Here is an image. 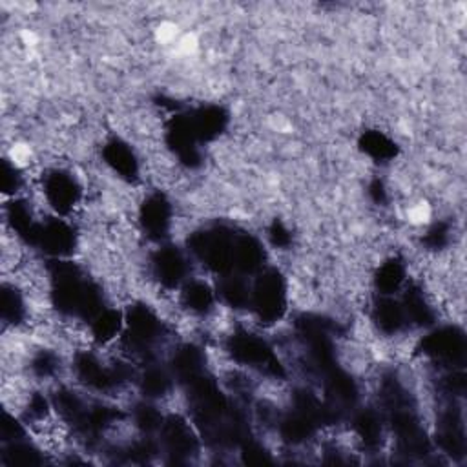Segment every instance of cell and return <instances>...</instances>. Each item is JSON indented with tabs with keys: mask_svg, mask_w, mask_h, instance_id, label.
Listing matches in <instances>:
<instances>
[{
	"mask_svg": "<svg viewBox=\"0 0 467 467\" xmlns=\"http://www.w3.org/2000/svg\"><path fill=\"white\" fill-rule=\"evenodd\" d=\"M449 241H451V225L447 221H436L434 225H431L422 239V243L429 250H442L449 245Z\"/></svg>",
	"mask_w": 467,
	"mask_h": 467,
	"instance_id": "e575fe53",
	"label": "cell"
},
{
	"mask_svg": "<svg viewBox=\"0 0 467 467\" xmlns=\"http://www.w3.org/2000/svg\"><path fill=\"white\" fill-rule=\"evenodd\" d=\"M192 128L200 139V143H210L225 134L230 123V116L227 108L219 105H201L189 112Z\"/></svg>",
	"mask_w": 467,
	"mask_h": 467,
	"instance_id": "9a60e30c",
	"label": "cell"
},
{
	"mask_svg": "<svg viewBox=\"0 0 467 467\" xmlns=\"http://www.w3.org/2000/svg\"><path fill=\"white\" fill-rule=\"evenodd\" d=\"M152 268L157 282L164 289H177L189 276V261L177 247L172 245H164L154 254Z\"/></svg>",
	"mask_w": 467,
	"mask_h": 467,
	"instance_id": "5bb4252c",
	"label": "cell"
},
{
	"mask_svg": "<svg viewBox=\"0 0 467 467\" xmlns=\"http://www.w3.org/2000/svg\"><path fill=\"white\" fill-rule=\"evenodd\" d=\"M438 444L444 453H447L453 458H460L465 454V431H463V420L456 407H447L438 424L436 433Z\"/></svg>",
	"mask_w": 467,
	"mask_h": 467,
	"instance_id": "ac0fdd59",
	"label": "cell"
},
{
	"mask_svg": "<svg viewBox=\"0 0 467 467\" xmlns=\"http://www.w3.org/2000/svg\"><path fill=\"white\" fill-rule=\"evenodd\" d=\"M358 148L377 163H389L398 157V145L380 130H367L358 139Z\"/></svg>",
	"mask_w": 467,
	"mask_h": 467,
	"instance_id": "603a6c76",
	"label": "cell"
},
{
	"mask_svg": "<svg viewBox=\"0 0 467 467\" xmlns=\"http://www.w3.org/2000/svg\"><path fill=\"white\" fill-rule=\"evenodd\" d=\"M320 427L322 422L314 415L296 406H293V409L279 422V433L289 444H304L311 440Z\"/></svg>",
	"mask_w": 467,
	"mask_h": 467,
	"instance_id": "d6986e66",
	"label": "cell"
},
{
	"mask_svg": "<svg viewBox=\"0 0 467 467\" xmlns=\"http://www.w3.org/2000/svg\"><path fill=\"white\" fill-rule=\"evenodd\" d=\"M8 221L12 225V229L15 230V234L24 239L26 243L33 245L35 241V236H37V229H39V223L33 219V214L28 207V203L24 201H14L8 205Z\"/></svg>",
	"mask_w": 467,
	"mask_h": 467,
	"instance_id": "4dcf8cb0",
	"label": "cell"
},
{
	"mask_svg": "<svg viewBox=\"0 0 467 467\" xmlns=\"http://www.w3.org/2000/svg\"><path fill=\"white\" fill-rule=\"evenodd\" d=\"M42 186L50 207L61 216L70 214L79 205L82 196L79 181L66 170L48 172L44 175Z\"/></svg>",
	"mask_w": 467,
	"mask_h": 467,
	"instance_id": "8fae6325",
	"label": "cell"
},
{
	"mask_svg": "<svg viewBox=\"0 0 467 467\" xmlns=\"http://www.w3.org/2000/svg\"><path fill=\"white\" fill-rule=\"evenodd\" d=\"M50 276L51 302L61 314L91 322L105 309V298L99 285L88 279L75 263L53 259Z\"/></svg>",
	"mask_w": 467,
	"mask_h": 467,
	"instance_id": "6da1fadb",
	"label": "cell"
},
{
	"mask_svg": "<svg viewBox=\"0 0 467 467\" xmlns=\"http://www.w3.org/2000/svg\"><path fill=\"white\" fill-rule=\"evenodd\" d=\"M75 375L77 378L98 391H110L125 384L130 377V370L125 365L108 367L91 352H79L75 356Z\"/></svg>",
	"mask_w": 467,
	"mask_h": 467,
	"instance_id": "9c48e42d",
	"label": "cell"
},
{
	"mask_svg": "<svg viewBox=\"0 0 467 467\" xmlns=\"http://www.w3.org/2000/svg\"><path fill=\"white\" fill-rule=\"evenodd\" d=\"M287 282L277 268H263L252 285L250 307L259 323L274 325L287 313Z\"/></svg>",
	"mask_w": 467,
	"mask_h": 467,
	"instance_id": "277c9868",
	"label": "cell"
},
{
	"mask_svg": "<svg viewBox=\"0 0 467 467\" xmlns=\"http://www.w3.org/2000/svg\"><path fill=\"white\" fill-rule=\"evenodd\" d=\"M164 139L168 148L177 155L181 164H184L186 168L201 166V143L192 128L189 112H175L168 119Z\"/></svg>",
	"mask_w": 467,
	"mask_h": 467,
	"instance_id": "52a82bcc",
	"label": "cell"
},
{
	"mask_svg": "<svg viewBox=\"0 0 467 467\" xmlns=\"http://www.w3.org/2000/svg\"><path fill=\"white\" fill-rule=\"evenodd\" d=\"M163 422H164V416L154 404L141 402L134 407V424L141 433L145 434L159 433Z\"/></svg>",
	"mask_w": 467,
	"mask_h": 467,
	"instance_id": "836d02e7",
	"label": "cell"
},
{
	"mask_svg": "<svg viewBox=\"0 0 467 467\" xmlns=\"http://www.w3.org/2000/svg\"><path fill=\"white\" fill-rule=\"evenodd\" d=\"M32 372L39 378H50L53 377L59 369V358L51 350H41L32 360Z\"/></svg>",
	"mask_w": 467,
	"mask_h": 467,
	"instance_id": "d590c367",
	"label": "cell"
},
{
	"mask_svg": "<svg viewBox=\"0 0 467 467\" xmlns=\"http://www.w3.org/2000/svg\"><path fill=\"white\" fill-rule=\"evenodd\" d=\"M33 247L41 248L55 259H66L73 254L77 247V234L70 223L53 218L44 223H39Z\"/></svg>",
	"mask_w": 467,
	"mask_h": 467,
	"instance_id": "7c38bea8",
	"label": "cell"
},
{
	"mask_svg": "<svg viewBox=\"0 0 467 467\" xmlns=\"http://www.w3.org/2000/svg\"><path fill=\"white\" fill-rule=\"evenodd\" d=\"M416 350L434 361L454 367L462 365L467 352V340L460 327L445 325L422 338Z\"/></svg>",
	"mask_w": 467,
	"mask_h": 467,
	"instance_id": "8992f818",
	"label": "cell"
},
{
	"mask_svg": "<svg viewBox=\"0 0 467 467\" xmlns=\"http://www.w3.org/2000/svg\"><path fill=\"white\" fill-rule=\"evenodd\" d=\"M236 232L227 225H212L196 230L189 238L191 252L200 257L212 272L227 276L234 272Z\"/></svg>",
	"mask_w": 467,
	"mask_h": 467,
	"instance_id": "3957f363",
	"label": "cell"
},
{
	"mask_svg": "<svg viewBox=\"0 0 467 467\" xmlns=\"http://www.w3.org/2000/svg\"><path fill=\"white\" fill-rule=\"evenodd\" d=\"M139 223L152 241H163L172 227V205L161 192L150 194L139 209Z\"/></svg>",
	"mask_w": 467,
	"mask_h": 467,
	"instance_id": "4fadbf2b",
	"label": "cell"
},
{
	"mask_svg": "<svg viewBox=\"0 0 467 467\" xmlns=\"http://www.w3.org/2000/svg\"><path fill=\"white\" fill-rule=\"evenodd\" d=\"M23 184V175L21 172L10 163L3 161V192L5 194H15Z\"/></svg>",
	"mask_w": 467,
	"mask_h": 467,
	"instance_id": "f35d334b",
	"label": "cell"
},
{
	"mask_svg": "<svg viewBox=\"0 0 467 467\" xmlns=\"http://www.w3.org/2000/svg\"><path fill=\"white\" fill-rule=\"evenodd\" d=\"M404 284H406V265L400 257H391L378 266L375 274V285L382 296H393L397 291L402 289Z\"/></svg>",
	"mask_w": 467,
	"mask_h": 467,
	"instance_id": "83f0119b",
	"label": "cell"
},
{
	"mask_svg": "<svg viewBox=\"0 0 467 467\" xmlns=\"http://www.w3.org/2000/svg\"><path fill=\"white\" fill-rule=\"evenodd\" d=\"M173 380L175 378L172 375V370L152 365L143 370V375L139 378V388H141V393L148 400H155V398H163L170 393Z\"/></svg>",
	"mask_w": 467,
	"mask_h": 467,
	"instance_id": "f546056e",
	"label": "cell"
},
{
	"mask_svg": "<svg viewBox=\"0 0 467 467\" xmlns=\"http://www.w3.org/2000/svg\"><path fill=\"white\" fill-rule=\"evenodd\" d=\"M268 239L274 247L287 250L293 245V232L282 219H274L268 227Z\"/></svg>",
	"mask_w": 467,
	"mask_h": 467,
	"instance_id": "74e56055",
	"label": "cell"
},
{
	"mask_svg": "<svg viewBox=\"0 0 467 467\" xmlns=\"http://www.w3.org/2000/svg\"><path fill=\"white\" fill-rule=\"evenodd\" d=\"M163 323L157 314L143 304L130 307L125 314V345L134 352H146L161 338Z\"/></svg>",
	"mask_w": 467,
	"mask_h": 467,
	"instance_id": "ba28073f",
	"label": "cell"
},
{
	"mask_svg": "<svg viewBox=\"0 0 467 467\" xmlns=\"http://www.w3.org/2000/svg\"><path fill=\"white\" fill-rule=\"evenodd\" d=\"M170 370L175 380H179L182 386L192 382L194 378L201 377L207 372V360L200 347L196 345H182L175 350Z\"/></svg>",
	"mask_w": 467,
	"mask_h": 467,
	"instance_id": "ffe728a7",
	"label": "cell"
},
{
	"mask_svg": "<svg viewBox=\"0 0 467 467\" xmlns=\"http://www.w3.org/2000/svg\"><path fill=\"white\" fill-rule=\"evenodd\" d=\"M444 391L453 398L463 397V393H465V375L462 370H453L449 377L444 378Z\"/></svg>",
	"mask_w": 467,
	"mask_h": 467,
	"instance_id": "ab89813d",
	"label": "cell"
},
{
	"mask_svg": "<svg viewBox=\"0 0 467 467\" xmlns=\"http://www.w3.org/2000/svg\"><path fill=\"white\" fill-rule=\"evenodd\" d=\"M219 296L232 309H245V307H250L252 287L248 285L245 276L232 272V274L221 276Z\"/></svg>",
	"mask_w": 467,
	"mask_h": 467,
	"instance_id": "4316f807",
	"label": "cell"
},
{
	"mask_svg": "<svg viewBox=\"0 0 467 467\" xmlns=\"http://www.w3.org/2000/svg\"><path fill=\"white\" fill-rule=\"evenodd\" d=\"M91 334L99 345H107L112 340H116L119 334H123L125 329V314L105 307L91 322Z\"/></svg>",
	"mask_w": 467,
	"mask_h": 467,
	"instance_id": "484cf974",
	"label": "cell"
},
{
	"mask_svg": "<svg viewBox=\"0 0 467 467\" xmlns=\"http://www.w3.org/2000/svg\"><path fill=\"white\" fill-rule=\"evenodd\" d=\"M372 320H375L377 327L384 334H398L406 325L407 318L404 313V307L398 300H393L391 296H382L377 300L375 309H372Z\"/></svg>",
	"mask_w": 467,
	"mask_h": 467,
	"instance_id": "7402d4cb",
	"label": "cell"
},
{
	"mask_svg": "<svg viewBox=\"0 0 467 467\" xmlns=\"http://www.w3.org/2000/svg\"><path fill=\"white\" fill-rule=\"evenodd\" d=\"M369 198L375 201L377 205H386L389 196H388V189L382 179H372L369 182Z\"/></svg>",
	"mask_w": 467,
	"mask_h": 467,
	"instance_id": "b9f144b4",
	"label": "cell"
},
{
	"mask_svg": "<svg viewBox=\"0 0 467 467\" xmlns=\"http://www.w3.org/2000/svg\"><path fill=\"white\" fill-rule=\"evenodd\" d=\"M352 425L356 434L360 436L361 444L375 451L382 445V438H384V422L382 416L375 411V409H361L354 415L352 418Z\"/></svg>",
	"mask_w": 467,
	"mask_h": 467,
	"instance_id": "cb8c5ba5",
	"label": "cell"
},
{
	"mask_svg": "<svg viewBox=\"0 0 467 467\" xmlns=\"http://www.w3.org/2000/svg\"><path fill=\"white\" fill-rule=\"evenodd\" d=\"M227 352L234 361L261 370L266 377L285 378V367L279 361L272 347L252 332L236 331L227 340Z\"/></svg>",
	"mask_w": 467,
	"mask_h": 467,
	"instance_id": "5b68a950",
	"label": "cell"
},
{
	"mask_svg": "<svg viewBox=\"0 0 467 467\" xmlns=\"http://www.w3.org/2000/svg\"><path fill=\"white\" fill-rule=\"evenodd\" d=\"M28 413L32 418H44L48 413V402L42 395H33L28 404Z\"/></svg>",
	"mask_w": 467,
	"mask_h": 467,
	"instance_id": "7bdbcfd3",
	"label": "cell"
},
{
	"mask_svg": "<svg viewBox=\"0 0 467 467\" xmlns=\"http://www.w3.org/2000/svg\"><path fill=\"white\" fill-rule=\"evenodd\" d=\"M266 254L261 245V241L248 234L241 232L236 234L234 241V272L241 276H252L259 274L265 268Z\"/></svg>",
	"mask_w": 467,
	"mask_h": 467,
	"instance_id": "e0dca14e",
	"label": "cell"
},
{
	"mask_svg": "<svg viewBox=\"0 0 467 467\" xmlns=\"http://www.w3.org/2000/svg\"><path fill=\"white\" fill-rule=\"evenodd\" d=\"M241 454H243V460L247 463H254V465H263V463H272V456L270 453L256 440H250L247 438L241 445Z\"/></svg>",
	"mask_w": 467,
	"mask_h": 467,
	"instance_id": "8d00e7d4",
	"label": "cell"
},
{
	"mask_svg": "<svg viewBox=\"0 0 467 467\" xmlns=\"http://www.w3.org/2000/svg\"><path fill=\"white\" fill-rule=\"evenodd\" d=\"M103 159L121 179L128 182L139 179V159L125 139L110 137L103 146Z\"/></svg>",
	"mask_w": 467,
	"mask_h": 467,
	"instance_id": "2e32d148",
	"label": "cell"
},
{
	"mask_svg": "<svg viewBox=\"0 0 467 467\" xmlns=\"http://www.w3.org/2000/svg\"><path fill=\"white\" fill-rule=\"evenodd\" d=\"M26 431L23 427V424H19L14 416L5 415V424H3V440L8 442H17V440H24Z\"/></svg>",
	"mask_w": 467,
	"mask_h": 467,
	"instance_id": "60d3db41",
	"label": "cell"
},
{
	"mask_svg": "<svg viewBox=\"0 0 467 467\" xmlns=\"http://www.w3.org/2000/svg\"><path fill=\"white\" fill-rule=\"evenodd\" d=\"M182 304L186 309H191L196 314H207L214 309L216 293L209 284L192 279V282L184 284L182 287Z\"/></svg>",
	"mask_w": 467,
	"mask_h": 467,
	"instance_id": "f1b7e54d",
	"label": "cell"
},
{
	"mask_svg": "<svg viewBox=\"0 0 467 467\" xmlns=\"http://www.w3.org/2000/svg\"><path fill=\"white\" fill-rule=\"evenodd\" d=\"M161 444L164 451L175 460L184 462L198 454L200 451V440L191 427V424L177 415L164 416V422L159 429Z\"/></svg>",
	"mask_w": 467,
	"mask_h": 467,
	"instance_id": "30bf717a",
	"label": "cell"
},
{
	"mask_svg": "<svg viewBox=\"0 0 467 467\" xmlns=\"http://www.w3.org/2000/svg\"><path fill=\"white\" fill-rule=\"evenodd\" d=\"M382 400L386 418L397 434L398 447L407 456H425L431 449L429 438L424 433L415 404L397 377H388L382 384Z\"/></svg>",
	"mask_w": 467,
	"mask_h": 467,
	"instance_id": "7a4b0ae2",
	"label": "cell"
},
{
	"mask_svg": "<svg viewBox=\"0 0 467 467\" xmlns=\"http://www.w3.org/2000/svg\"><path fill=\"white\" fill-rule=\"evenodd\" d=\"M26 318V304L23 294L12 287L5 285L3 287V320L12 325L23 323Z\"/></svg>",
	"mask_w": 467,
	"mask_h": 467,
	"instance_id": "d6a6232c",
	"label": "cell"
},
{
	"mask_svg": "<svg viewBox=\"0 0 467 467\" xmlns=\"http://www.w3.org/2000/svg\"><path fill=\"white\" fill-rule=\"evenodd\" d=\"M121 418H123V413L119 409L110 407V406L93 404V406H86L80 420L77 422V425L73 429L79 431L80 434H84L86 438L88 436L93 438V436H99L101 433H105L108 427H112Z\"/></svg>",
	"mask_w": 467,
	"mask_h": 467,
	"instance_id": "44dd1931",
	"label": "cell"
},
{
	"mask_svg": "<svg viewBox=\"0 0 467 467\" xmlns=\"http://www.w3.org/2000/svg\"><path fill=\"white\" fill-rule=\"evenodd\" d=\"M3 458H5V463L8 465H39L44 462L41 453L33 445L26 444L24 440L8 442L3 453Z\"/></svg>",
	"mask_w": 467,
	"mask_h": 467,
	"instance_id": "1f68e13d",
	"label": "cell"
},
{
	"mask_svg": "<svg viewBox=\"0 0 467 467\" xmlns=\"http://www.w3.org/2000/svg\"><path fill=\"white\" fill-rule=\"evenodd\" d=\"M400 304L404 307L407 323H413L416 327H429V325L434 323V320H436L434 311L429 305V302L425 300V296H424L420 287L411 285L407 289V293L404 294Z\"/></svg>",
	"mask_w": 467,
	"mask_h": 467,
	"instance_id": "d4e9b609",
	"label": "cell"
}]
</instances>
